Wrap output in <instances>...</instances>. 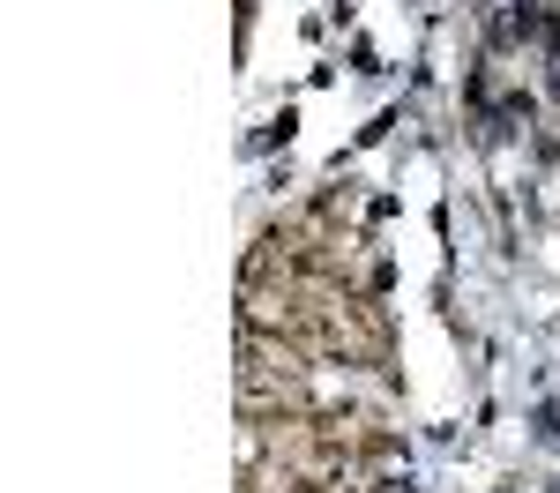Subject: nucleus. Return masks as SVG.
I'll return each instance as SVG.
<instances>
[{
	"label": "nucleus",
	"instance_id": "f257e3e1",
	"mask_svg": "<svg viewBox=\"0 0 560 493\" xmlns=\"http://www.w3.org/2000/svg\"><path fill=\"white\" fill-rule=\"evenodd\" d=\"M553 97H560V68H553Z\"/></svg>",
	"mask_w": 560,
	"mask_h": 493
}]
</instances>
